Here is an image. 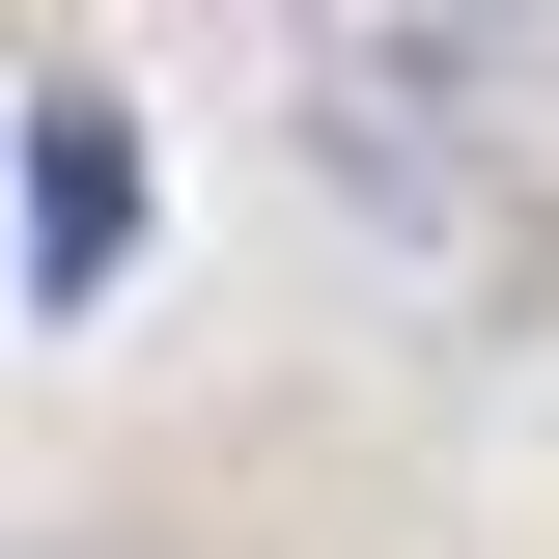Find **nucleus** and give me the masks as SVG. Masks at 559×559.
Here are the masks:
<instances>
[{
	"label": "nucleus",
	"mask_w": 559,
	"mask_h": 559,
	"mask_svg": "<svg viewBox=\"0 0 559 559\" xmlns=\"http://www.w3.org/2000/svg\"><path fill=\"white\" fill-rule=\"evenodd\" d=\"M112 252H140V112L28 84V308H112Z\"/></svg>",
	"instance_id": "1"
}]
</instances>
